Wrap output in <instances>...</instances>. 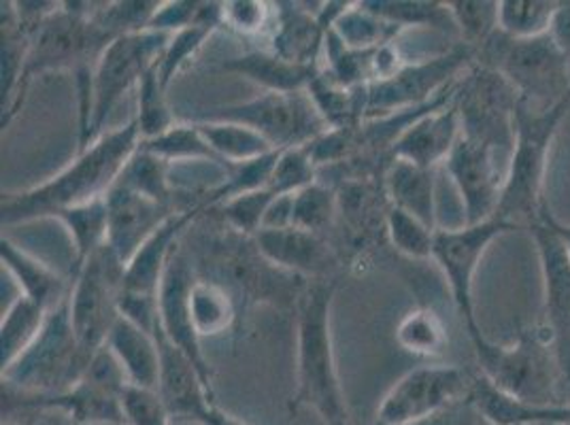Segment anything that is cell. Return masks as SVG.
<instances>
[{"label":"cell","mask_w":570,"mask_h":425,"mask_svg":"<svg viewBox=\"0 0 570 425\" xmlns=\"http://www.w3.org/2000/svg\"><path fill=\"white\" fill-rule=\"evenodd\" d=\"M139 145L141 132L132 118L121 128L107 130L83 151H77L71 162L48 181L22 191H4L0 202L2 228L56 219L58 212L105 198Z\"/></svg>","instance_id":"6da1fadb"},{"label":"cell","mask_w":570,"mask_h":425,"mask_svg":"<svg viewBox=\"0 0 570 425\" xmlns=\"http://www.w3.org/2000/svg\"><path fill=\"white\" fill-rule=\"evenodd\" d=\"M334 289V281L317 279L296 305V392L289 411L313 408L326 425H357L336 370L331 328Z\"/></svg>","instance_id":"7a4b0ae2"},{"label":"cell","mask_w":570,"mask_h":425,"mask_svg":"<svg viewBox=\"0 0 570 425\" xmlns=\"http://www.w3.org/2000/svg\"><path fill=\"white\" fill-rule=\"evenodd\" d=\"M570 111V96L562 102L539 109L520 100L515 116V141L504 168L497 217L513 226L530 228L547 202L543 198L547 168L558 130Z\"/></svg>","instance_id":"3957f363"},{"label":"cell","mask_w":570,"mask_h":425,"mask_svg":"<svg viewBox=\"0 0 570 425\" xmlns=\"http://www.w3.org/2000/svg\"><path fill=\"white\" fill-rule=\"evenodd\" d=\"M114 37L88 16V2H60V9L30 32L24 71L18 95L2 116V128L24 105L35 77L46 72L72 71L77 77L95 71L96 62Z\"/></svg>","instance_id":"277c9868"},{"label":"cell","mask_w":570,"mask_h":425,"mask_svg":"<svg viewBox=\"0 0 570 425\" xmlns=\"http://www.w3.org/2000/svg\"><path fill=\"white\" fill-rule=\"evenodd\" d=\"M170 34L142 30L114 39L96 62L90 88L79 92V147L83 151L102 137L107 121L121 98L139 88L142 77L151 71L167 48Z\"/></svg>","instance_id":"5b68a950"},{"label":"cell","mask_w":570,"mask_h":425,"mask_svg":"<svg viewBox=\"0 0 570 425\" xmlns=\"http://www.w3.org/2000/svg\"><path fill=\"white\" fill-rule=\"evenodd\" d=\"M476 65L499 71L525 105L547 109L570 96L569 58L551 34L513 41L497 32L475 53Z\"/></svg>","instance_id":"8992f818"},{"label":"cell","mask_w":570,"mask_h":425,"mask_svg":"<svg viewBox=\"0 0 570 425\" xmlns=\"http://www.w3.org/2000/svg\"><path fill=\"white\" fill-rule=\"evenodd\" d=\"M473 349L479 373L502 392L522 401L558 404L556 389L562 373L546 328L523 330L513 345L485 338Z\"/></svg>","instance_id":"52a82bcc"},{"label":"cell","mask_w":570,"mask_h":425,"mask_svg":"<svg viewBox=\"0 0 570 425\" xmlns=\"http://www.w3.org/2000/svg\"><path fill=\"white\" fill-rule=\"evenodd\" d=\"M473 62L475 51L464 43L428 60L406 62L392 77L364 88V121L432 105L452 90Z\"/></svg>","instance_id":"ba28073f"},{"label":"cell","mask_w":570,"mask_h":425,"mask_svg":"<svg viewBox=\"0 0 570 425\" xmlns=\"http://www.w3.org/2000/svg\"><path fill=\"white\" fill-rule=\"evenodd\" d=\"M90 359L72 330L67 298L49 310L43 330L13 366L2 370V380L32 394H60L81 378Z\"/></svg>","instance_id":"9c48e42d"},{"label":"cell","mask_w":570,"mask_h":425,"mask_svg":"<svg viewBox=\"0 0 570 425\" xmlns=\"http://www.w3.org/2000/svg\"><path fill=\"white\" fill-rule=\"evenodd\" d=\"M518 230H520L518 226L499 217H492L481 224H464L462 228H439L434 235L432 261L441 268L448 281L453 305L473 347L485 340L481 326L476 322L475 300H473L476 268L497 238L504 237L509 233H518Z\"/></svg>","instance_id":"30bf717a"},{"label":"cell","mask_w":570,"mask_h":425,"mask_svg":"<svg viewBox=\"0 0 570 425\" xmlns=\"http://www.w3.org/2000/svg\"><path fill=\"white\" fill-rule=\"evenodd\" d=\"M126 264L107 243L72 270L71 322L81 349L95 355L119 319Z\"/></svg>","instance_id":"8fae6325"},{"label":"cell","mask_w":570,"mask_h":425,"mask_svg":"<svg viewBox=\"0 0 570 425\" xmlns=\"http://www.w3.org/2000/svg\"><path fill=\"white\" fill-rule=\"evenodd\" d=\"M203 119H228L249 126L275 149L309 145L328 130L307 90L262 92L245 102L217 107Z\"/></svg>","instance_id":"7c38bea8"},{"label":"cell","mask_w":570,"mask_h":425,"mask_svg":"<svg viewBox=\"0 0 570 425\" xmlns=\"http://www.w3.org/2000/svg\"><path fill=\"white\" fill-rule=\"evenodd\" d=\"M455 105L462 135L492 145L500 156H511L520 96L499 71L473 62L460 79Z\"/></svg>","instance_id":"4fadbf2b"},{"label":"cell","mask_w":570,"mask_h":425,"mask_svg":"<svg viewBox=\"0 0 570 425\" xmlns=\"http://www.w3.org/2000/svg\"><path fill=\"white\" fill-rule=\"evenodd\" d=\"M473 377L452 364L409 370L383 396L375 425H415L466 402Z\"/></svg>","instance_id":"5bb4252c"},{"label":"cell","mask_w":570,"mask_h":425,"mask_svg":"<svg viewBox=\"0 0 570 425\" xmlns=\"http://www.w3.org/2000/svg\"><path fill=\"white\" fill-rule=\"evenodd\" d=\"M553 212L546 207L539 219L528 228L534 240L546 291L547 336L553 345L562 380L570 396V256L567 245L556 230Z\"/></svg>","instance_id":"9a60e30c"},{"label":"cell","mask_w":570,"mask_h":425,"mask_svg":"<svg viewBox=\"0 0 570 425\" xmlns=\"http://www.w3.org/2000/svg\"><path fill=\"white\" fill-rule=\"evenodd\" d=\"M499 158L492 145L462 135L445 160L443 166L464 207V224H481L497 217L504 184Z\"/></svg>","instance_id":"2e32d148"},{"label":"cell","mask_w":570,"mask_h":425,"mask_svg":"<svg viewBox=\"0 0 570 425\" xmlns=\"http://www.w3.org/2000/svg\"><path fill=\"white\" fill-rule=\"evenodd\" d=\"M194 279H196V273L191 268L190 260L184 256V251L177 245V249L168 260L160 296H158V330L163 332L175 347H179L190 357L209 383H214V370L209 366V359L205 357L200 338L191 324L190 289Z\"/></svg>","instance_id":"e0dca14e"},{"label":"cell","mask_w":570,"mask_h":425,"mask_svg":"<svg viewBox=\"0 0 570 425\" xmlns=\"http://www.w3.org/2000/svg\"><path fill=\"white\" fill-rule=\"evenodd\" d=\"M154 334L160 349V378L156 392L175 422L196 424L215 404L214 383L207 380L190 357L175 347L158 326Z\"/></svg>","instance_id":"ac0fdd59"},{"label":"cell","mask_w":570,"mask_h":425,"mask_svg":"<svg viewBox=\"0 0 570 425\" xmlns=\"http://www.w3.org/2000/svg\"><path fill=\"white\" fill-rule=\"evenodd\" d=\"M109 211V245L118 254L119 260L128 264L165 221L179 209L160 205L137 189L116 181L107 194ZM190 211V209H188Z\"/></svg>","instance_id":"d6986e66"},{"label":"cell","mask_w":570,"mask_h":425,"mask_svg":"<svg viewBox=\"0 0 570 425\" xmlns=\"http://www.w3.org/2000/svg\"><path fill=\"white\" fill-rule=\"evenodd\" d=\"M254 245L273 266L298 277L326 279L328 273L338 266L336 249L328 237L294 226L262 228L254 237Z\"/></svg>","instance_id":"ffe728a7"},{"label":"cell","mask_w":570,"mask_h":425,"mask_svg":"<svg viewBox=\"0 0 570 425\" xmlns=\"http://www.w3.org/2000/svg\"><path fill=\"white\" fill-rule=\"evenodd\" d=\"M462 137V123L455 98L448 105L430 109L404 128L403 135L390 149V158H401L422 168L445 165L458 139Z\"/></svg>","instance_id":"44dd1931"},{"label":"cell","mask_w":570,"mask_h":425,"mask_svg":"<svg viewBox=\"0 0 570 425\" xmlns=\"http://www.w3.org/2000/svg\"><path fill=\"white\" fill-rule=\"evenodd\" d=\"M311 2H275V22L271 30V51L303 67H320L326 37L331 32L320 9ZM322 7V2H320Z\"/></svg>","instance_id":"7402d4cb"},{"label":"cell","mask_w":570,"mask_h":425,"mask_svg":"<svg viewBox=\"0 0 570 425\" xmlns=\"http://www.w3.org/2000/svg\"><path fill=\"white\" fill-rule=\"evenodd\" d=\"M476 417L488 425H569L570 402L539 404L499 389L481 373L473 375L469 398Z\"/></svg>","instance_id":"603a6c76"},{"label":"cell","mask_w":570,"mask_h":425,"mask_svg":"<svg viewBox=\"0 0 570 425\" xmlns=\"http://www.w3.org/2000/svg\"><path fill=\"white\" fill-rule=\"evenodd\" d=\"M383 191L394 209L409 212L432 230L436 226V170L390 158L381 172Z\"/></svg>","instance_id":"cb8c5ba5"},{"label":"cell","mask_w":570,"mask_h":425,"mask_svg":"<svg viewBox=\"0 0 570 425\" xmlns=\"http://www.w3.org/2000/svg\"><path fill=\"white\" fill-rule=\"evenodd\" d=\"M0 261L2 270H7L16 279L22 296L46 310L60 307L71 296V285L49 264L35 258L4 235L0 238Z\"/></svg>","instance_id":"d4e9b609"},{"label":"cell","mask_w":570,"mask_h":425,"mask_svg":"<svg viewBox=\"0 0 570 425\" xmlns=\"http://www.w3.org/2000/svg\"><path fill=\"white\" fill-rule=\"evenodd\" d=\"M132 387L156 389L160 378V349L156 334L137 326L135 322L119 315L116 326L109 332L107 343Z\"/></svg>","instance_id":"484cf974"},{"label":"cell","mask_w":570,"mask_h":425,"mask_svg":"<svg viewBox=\"0 0 570 425\" xmlns=\"http://www.w3.org/2000/svg\"><path fill=\"white\" fill-rule=\"evenodd\" d=\"M222 71L235 72L261 86L262 92H303L320 67H303L273 53L271 49L247 51L222 62Z\"/></svg>","instance_id":"4316f807"},{"label":"cell","mask_w":570,"mask_h":425,"mask_svg":"<svg viewBox=\"0 0 570 425\" xmlns=\"http://www.w3.org/2000/svg\"><path fill=\"white\" fill-rule=\"evenodd\" d=\"M190 313L200 340L217 338L237 326L240 300L224 281L196 277L190 289Z\"/></svg>","instance_id":"83f0119b"},{"label":"cell","mask_w":570,"mask_h":425,"mask_svg":"<svg viewBox=\"0 0 570 425\" xmlns=\"http://www.w3.org/2000/svg\"><path fill=\"white\" fill-rule=\"evenodd\" d=\"M205 141L214 149L224 165L235 166L258 160L262 156L277 151L254 128L228 119H196Z\"/></svg>","instance_id":"f1b7e54d"},{"label":"cell","mask_w":570,"mask_h":425,"mask_svg":"<svg viewBox=\"0 0 570 425\" xmlns=\"http://www.w3.org/2000/svg\"><path fill=\"white\" fill-rule=\"evenodd\" d=\"M49 310L26 296H18L0 322V373L13 366L43 330Z\"/></svg>","instance_id":"f546056e"},{"label":"cell","mask_w":570,"mask_h":425,"mask_svg":"<svg viewBox=\"0 0 570 425\" xmlns=\"http://www.w3.org/2000/svg\"><path fill=\"white\" fill-rule=\"evenodd\" d=\"M401 26L373 13L364 2H350V7L334 22L333 34L347 49L354 51H375V49L394 46L403 34Z\"/></svg>","instance_id":"4dcf8cb0"},{"label":"cell","mask_w":570,"mask_h":425,"mask_svg":"<svg viewBox=\"0 0 570 425\" xmlns=\"http://www.w3.org/2000/svg\"><path fill=\"white\" fill-rule=\"evenodd\" d=\"M145 151L158 156L160 160H165L167 165H224L214 149L209 147V142L205 141L200 128L196 121H177L173 128H168L167 132H163L156 139L141 141Z\"/></svg>","instance_id":"1f68e13d"},{"label":"cell","mask_w":570,"mask_h":425,"mask_svg":"<svg viewBox=\"0 0 570 425\" xmlns=\"http://www.w3.org/2000/svg\"><path fill=\"white\" fill-rule=\"evenodd\" d=\"M170 170H173V166L160 160L158 156L145 151L139 145L137 154L121 170L118 181L126 184L128 188L137 189L139 194L160 202V205H167V207L179 209V211H188V207L181 205V200H184L181 191H177L173 186Z\"/></svg>","instance_id":"d6a6232c"},{"label":"cell","mask_w":570,"mask_h":425,"mask_svg":"<svg viewBox=\"0 0 570 425\" xmlns=\"http://www.w3.org/2000/svg\"><path fill=\"white\" fill-rule=\"evenodd\" d=\"M56 219L67 228L75 247V266H81L100 247L109 243V211L107 196L92 202L58 212Z\"/></svg>","instance_id":"836d02e7"},{"label":"cell","mask_w":570,"mask_h":425,"mask_svg":"<svg viewBox=\"0 0 570 425\" xmlns=\"http://www.w3.org/2000/svg\"><path fill=\"white\" fill-rule=\"evenodd\" d=\"M396 343L406 354L417 357H441L448 352L450 334L443 317L426 305L404 313L396 326Z\"/></svg>","instance_id":"e575fe53"},{"label":"cell","mask_w":570,"mask_h":425,"mask_svg":"<svg viewBox=\"0 0 570 425\" xmlns=\"http://www.w3.org/2000/svg\"><path fill=\"white\" fill-rule=\"evenodd\" d=\"M556 0H500L499 32L513 41L539 39L551 32Z\"/></svg>","instance_id":"d590c367"},{"label":"cell","mask_w":570,"mask_h":425,"mask_svg":"<svg viewBox=\"0 0 570 425\" xmlns=\"http://www.w3.org/2000/svg\"><path fill=\"white\" fill-rule=\"evenodd\" d=\"M366 9L377 13L392 24L406 28H434L443 32H452L455 28L452 11L448 2L434 0H366Z\"/></svg>","instance_id":"8d00e7d4"},{"label":"cell","mask_w":570,"mask_h":425,"mask_svg":"<svg viewBox=\"0 0 570 425\" xmlns=\"http://www.w3.org/2000/svg\"><path fill=\"white\" fill-rule=\"evenodd\" d=\"M338 217V198L333 184L317 179L307 188L292 194V215L289 226L307 230L313 235L328 237V230Z\"/></svg>","instance_id":"74e56055"},{"label":"cell","mask_w":570,"mask_h":425,"mask_svg":"<svg viewBox=\"0 0 570 425\" xmlns=\"http://www.w3.org/2000/svg\"><path fill=\"white\" fill-rule=\"evenodd\" d=\"M453 22L462 43L473 51L485 48L499 32V2L490 0H450Z\"/></svg>","instance_id":"f35d334b"},{"label":"cell","mask_w":570,"mask_h":425,"mask_svg":"<svg viewBox=\"0 0 570 425\" xmlns=\"http://www.w3.org/2000/svg\"><path fill=\"white\" fill-rule=\"evenodd\" d=\"M137 123L141 132V141H149L167 132L177 121L168 107L167 88L160 81L158 69L154 67L147 72L137 88Z\"/></svg>","instance_id":"ab89813d"},{"label":"cell","mask_w":570,"mask_h":425,"mask_svg":"<svg viewBox=\"0 0 570 425\" xmlns=\"http://www.w3.org/2000/svg\"><path fill=\"white\" fill-rule=\"evenodd\" d=\"M434 235L436 230H432L417 217L394 207L387 211L385 237L404 258L417 261L432 260Z\"/></svg>","instance_id":"60d3db41"},{"label":"cell","mask_w":570,"mask_h":425,"mask_svg":"<svg viewBox=\"0 0 570 425\" xmlns=\"http://www.w3.org/2000/svg\"><path fill=\"white\" fill-rule=\"evenodd\" d=\"M217 28H222V26L214 24V22H200V24H194L170 34L167 48L156 62L160 81L167 90L168 86L173 83V79L186 69V65L203 49L207 39L214 34Z\"/></svg>","instance_id":"b9f144b4"},{"label":"cell","mask_w":570,"mask_h":425,"mask_svg":"<svg viewBox=\"0 0 570 425\" xmlns=\"http://www.w3.org/2000/svg\"><path fill=\"white\" fill-rule=\"evenodd\" d=\"M277 198L279 196H275L271 189L264 188L235 196V198L217 205L215 209L219 211L224 224L230 230H235L240 237L254 238L261 233L266 212Z\"/></svg>","instance_id":"7bdbcfd3"},{"label":"cell","mask_w":570,"mask_h":425,"mask_svg":"<svg viewBox=\"0 0 570 425\" xmlns=\"http://www.w3.org/2000/svg\"><path fill=\"white\" fill-rule=\"evenodd\" d=\"M160 0H132V2H100L95 22L114 39L149 30L154 16L160 9Z\"/></svg>","instance_id":"ee69618b"},{"label":"cell","mask_w":570,"mask_h":425,"mask_svg":"<svg viewBox=\"0 0 570 425\" xmlns=\"http://www.w3.org/2000/svg\"><path fill=\"white\" fill-rule=\"evenodd\" d=\"M320 179V168L313 162L307 145L282 149L273 168L268 189L275 196L296 194Z\"/></svg>","instance_id":"f6af8a7d"},{"label":"cell","mask_w":570,"mask_h":425,"mask_svg":"<svg viewBox=\"0 0 570 425\" xmlns=\"http://www.w3.org/2000/svg\"><path fill=\"white\" fill-rule=\"evenodd\" d=\"M275 22V9L261 0H230L222 2V26L240 37L271 34Z\"/></svg>","instance_id":"bcb514c9"},{"label":"cell","mask_w":570,"mask_h":425,"mask_svg":"<svg viewBox=\"0 0 570 425\" xmlns=\"http://www.w3.org/2000/svg\"><path fill=\"white\" fill-rule=\"evenodd\" d=\"M124 415L128 425H170L173 417L156 389L128 387L124 392Z\"/></svg>","instance_id":"7dc6e473"},{"label":"cell","mask_w":570,"mask_h":425,"mask_svg":"<svg viewBox=\"0 0 570 425\" xmlns=\"http://www.w3.org/2000/svg\"><path fill=\"white\" fill-rule=\"evenodd\" d=\"M549 34L553 37V41L558 43V48L562 49V53L569 58L570 62V0L558 4Z\"/></svg>","instance_id":"c3c4849f"},{"label":"cell","mask_w":570,"mask_h":425,"mask_svg":"<svg viewBox=\"0 0 570 425\" xmlns=\"http://www.w3.org/2000/svg\"><path fill=\"white\" fill-rule=\"evenodd\" d=\"M476 413L471 408L469 402H462L458 406H453L450 411L426 419V422H420L415 425H475Z\"/></svg>","instance_id":"681fc988"},{"label":"cell","mask_w":570,"mask_h":425,"mask_svg":"<svg viewBox=\"0 0 570 425\" xmlns=\"http://www.w3.org/2000/svg\"><path fill=\"white\" fill-rule=\"evenodd\" d=\"M196 425H249L247 422H243V419H238L235 415H230L228 411H224L217 402H215L214 406L196 422Z\"/></svg>","instance_id":"f907efd6"},{"label":"cell","mask_w":570,"mask_h":425,"mask_svg":"<svg viewBox=\"0 0 570 425\" xmlns=\"http://www.w3.org/2000/svg\"><path fill=\"white\" fill-rule=\"evenodd\" d=\"M553 224H556V230H558V235L562 237L564 240V245H567V249H569L570 256V226L569 224H564V221H560L558 217H553Z\"/></svg>","instance_id":"816d5d0a"},{"label":"cell","mask_w":570,"mask_h":425,"mask_svg":"<svg viewBox=\"0 0 570 425\" xmlns=\"http://www.w3.org/2000/svg\"><path fill=\"white\" fill-rule=\"evenodd\" d=\"M475 425H488V424H485V422H481V419H479V417H476Z\"/></svg>","instance_id":"f5cc1de1"},{"label":"cell","mask_w":570,"mask_h":425,"mask_svg":"<svg viewBox=\"0 0 570 425\" xmlns=\"http://www.w3.org/2000/svg\"><path fill=\"white\" fill-rule=\"evenodd\" d=\"M570 425V424H569Z\"/></svg>","instance_id":"db71d44e"}]
</instances>
